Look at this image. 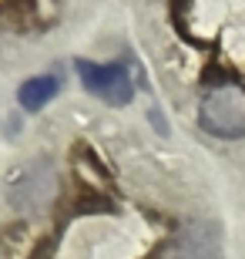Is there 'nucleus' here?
Returning a JSON list of instances; mask_svg holds the SVG:
<instances>
[{
  "label": "nucleus",
  "mask_w": 245,
  "mask_h": 259,
  "mask_svg": "<svg viewBox=\"0 0 245 259\" xmlns=\"http://www.w3.org/2000/svg\"><path fill=\"white\" fill-rule=\"evenodd\" d=\"M57 88H61V81L51 74H40V77H30V81H24L17 91V101L24 111H40V108L47 105L51 98L57 95Z\"/></svg>",
  "instance_id": "4"
},
{
  "label": "nucleus",
  "mask_w": 245,
  "mask_h": 259,
  "mask_svg": "<svg viewBox=\"0 0 245 259\" xmlns=\"http://www.w3.org/2000/svg\"><path fill=\"white\" fill-rule=\"evenodd\" d=\"M175 259H225L218 226L215 222H188L178 236Z\"/></svg>",
  "instance_id": "3"
},
{
  "label": "nucleus",
  "mask_w": 245,
  "mask_h": 259,
  "mask_svg": "<svg viewBox=\"0 0 245 259\" xmlns=\"http://www.w3.org/2000/svg\"><path fill=\"white\" fill-rule=\"evenodd\" d=\"M198 125L215 138H242L245 135V91L238 84H218L202 95Z\"/></svg>",
  "instance_id": "1"
},
{
  "label": "nucleus",
  "mask_w": 245,
  "mask_h": 259,
  "mask_svg": "<svg viewBox=\"0 0 245 259\" xmlns=\"http://www.w3.org/2000/svg\"><path fill=\"white\" fill-rule=\"evenodd\" d=\"M74 67H77L81 84H84L94 98H101L104 105L124 108L134 98L131 77H128V67H124V64H94V61H77Z\"/></svg>",
  "instance_id": "2"
}]
</instances>
